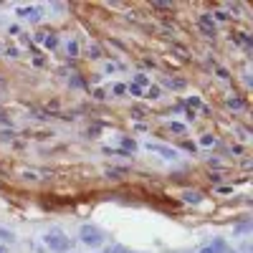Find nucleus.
Masks as SVG:
<instances>
[{"mask_svg": "<svg viewBox=\"0 0 253 253\" xmlns=\"http://www.w3.org/2000/svg\"><path fill=\"white\" fill-rule=\"evenodd\" d=\"M127 92H129L132 96H142V94H144V89H139V86H135V84H129V86H127Z\"/></svg>", "mask_w": 253, "mask_h": 253, "instance_id": "obj_20", "label": "nucleus"}, {"mask_svg": "<svg viewBox=\"0 0 253 253\" xmlns=\"http://www.w3.org/2000/svg\"><path fill=\"white\" fill-rule=\"evenodd\" d=\"M43 246H46L48 251H53V253H69L71 246H73V241L61 228H51V230L43 233Z\"/></svg>", "mask_w": 253, "mask_h": 253, "instance_id": "obj_1", "label": "nucleus"}, {"mask_svg": "<svg viewBox=\"0 0 253 253\" xmlns=\"http://www.w3.org/2000/svg\"><path fill=\"white\" fill-rule=\"evenodd\" d=\"M99 253H104V251H99Z\"/></svg>", "mask_w": 253, "mask_h": 253, "instance_id": "obj_29", "label": "nucleus"}, {"mask_svg": "<svg viewBox=\"0 0 253 253\" xmlns=\"http://www.w3.org/2000/svg\"><path fill=\"white\" fill-rule=\"evenodd\" d=\"M0 253H8V248H5V246H0Z\"/></svg>", "mask_w": 253, "mask_h": 253, "instance_id": "obj_26", "label": "nucleus"}, {"mask_svg": "<svg viewBox=\"0 0 253 253\" xmlns=\"http://www.w3.org/2000/svg\"><path fill=\"white\" fill-rule=\"evenodd\" d=\"M203 200V195L198 190H187V192H183V203H187V205H198Z\"/></svg>", "mask_w": 253, "mask_h": 253, "instance_id": "obj_7", "label": "nucleus"}, {"mask_svg": "<svg viewBox=\"0 0 253 253\" xmlns=\"http://www.w3.org/2000/svg\"><path fill=\"white\" fill-rule=\"evenodd\" d=\"M0 86H3V81H0Z\"/></svg>", "mask_w": 253, "mask_h": 253, "instance_id": "obj_28", "label": "nucleus"}, {"mask_svg": "<svg viewBox=\"0 0 253 253\" xmlns=\"http://www.w3.org/2000/svg\"><path fill=\"white\" fill-rule=\"evenodd\" d=\"M147 84H150V76H147V73H137V76H135V86H147Z\"/></svg>", "mask_w": 253, "mask_h": 253, "instance_id": "obj_15", "label": "nucleus"}, {"mask_svg": "<svg viewBox=\"0 0 253 253\" xmlns=\"http://www.w3.org/2000/svg\"><path fill=\"white\" fill-rule=\"evenodd\" d=\"M66 51H69V56H71V58H76V56H79V43L71 38V41L66 43Z\"/></svg>", "mask_w": 253, "mask_h": 253, "instance_id": "obj_12", "label": "nucleus"}, {"mask_svg": "<svg viewBox=\"0 0 253 253\" xmlns=\"http://www.w3.org/2000/svg\"><path fill=\"white\" fill-rule=\"evenodd\" d=\"M226 104H228L230 109H235V112H241V109H246V101H243L241 96H238V94L228 96V99H226Z\"/></svg>", "mask_w": 253, "mask_h": 253, "instance_id": "obj_8", "label": "nucleus"}, {"mask_svg": "<svg viewBox=\"0 0 253 253\" xmlns=\"http://www.w3.org/2000/svg\"><path fill=\"white\" fill-rule=\"evenodd\" d=\"M38 41H43V46H46V48H58V38H56V33H46V36H41Z\"/></svg>", "mask_w": 253, "mask_h": 253, "instance_id": "obj_9", "label": "nucleus"}, {"mask_svg": "<svg viewBox=\"0 0 253 253\" xmlns=\"http://www.w3.org/2000/svg\"><path fill=\"white\" fill-rule=\"evenodd\" d=\"M144 147H147L150 152L162 155L165 160H180V152H177L175 147H165V144H157V142H144Z\"/></svg>", "mask_w": 253, "mask_h": 253, "instance_id": "obj_3", "label": "nucleus"}, {"mask_svg": "<svg viewBox=\"0 0 253 253\" xmlns=\"http://www.w3.org/2000/svg\"><path fill=\"white\" fill-rule=\"evenodd\" d=\"M18 16L28 23H38L41 21V10L38 8H18Z\"/></svg>", "mask_w": 253, "mask_h": 253, "instance_id": "obj_6", "label": "nucleus"}, {"mask_svg": "<svg viewBox=\"0 0 253 253\" xmlns=\"http://www.w3.org/2000/svg\"><path fill=\"white\" fill-rule=\"evenodd\" d=\"M235 135L241 137V142H248V139H251V137H248V132H246L243 127H235Z\"/></svg>", "mask_w": 253, "mask_h": 253, "instance_id": "obj_24", "label": "nucleus"}, {"mask_svg": "<svg viewBox=\"0 0 253 253\" xmlns=\"http://www.w3.org/2000/svg\"><path fill=\"white\" fill-rule=\"evenodd\" d=\"M185 104H187V109L192 112V109H198V107H200V99H198V96H190Z\"/></svg>", "mask_w": 253, "mask_h": 253, "instance_id": "obj_22", "label": "nucleus"}, {"mask_svg": "<svg viewBox=\"0 0 253 253\" xmlns=\"http://www.w3.org/2000/svg\"><path fill=\"white\" fill-rule=\"evenodd\" d=\"M129 248L127 246H122V243H114L112 248H107V251H104V253H127Z\"/></svg>", "mask_w": 253, "mask_h": 253, "instance_id": "obj_16", "label": "nucleus"}, {"mask_svg": "<svg viewBox=\"0 0 253 253\" xmlns=\"http://www.w3.org/2000/svg\"><path fill=\"white\" fill-rule=\"evenodd\" d=\"M251 228H253V223H251V220H243V223H238V226L233 228V233H235V235H243V233H251Z\"/></svg>", "mask_w": 253, "mask_h": 253, "instance_id": "obj_11", "label": "nucleus"}, {"mask_svg": "<svg viewBox=\"0 0 253 253\" xmlns=\"http://www.w3.org/2000/svg\"><path fill=\"white\" fill-rule=\"evenodd\" d=\"M165 86L175 89V92H183V89L187 86V81H185V79H167V81H165Z\"/></svg>", "mask_w": 253, "mask_h": 253, "instance_id": "obj_10", "label": "nucleus"}, {"mask_svg": "<svg viewBox=\"0 0 253 253\" xmlns=\"http://www.w3.org/2000/svg\"><path fill=\"white\" fill-rule=\"evenodd\" d=\"M124 92H127L124 84H114V86H112V94H114V96H122Z\"/></svg>", "mask_w": 253, "mask_h": 253, "instance_id": "obj_21", "label": "nucleus"}, {"mask_svg": "<svg viewBox=\"0 0 253 253\" xmlns=\"http://www.w3.org/2000/svg\"><path fill=\"white\" fill-rule=\"evenodd\" d=\"M124 66L122 64H107V66H104V71H107V73H114V71H122Z\"/></svg>", "mask_w": 253, "mask_h": 253, "instance_id": "obj_23", "label": "nucleus"}, {"mask_svg": "<svg viewBox=\"0 0 253 253\" xmlns=\"http://www.w3.org/2000/svg\"><path fill=\"white\" fill-rule=\"evenodd\" d=\"M167 127H170V132H175V135H183L185 132V124H180V122H170Z\"/></svg>", "mask_w": 253, "mask_h": 253, "instance_id": "obj_17", "label": "nucleus"}, {"mask_svg": "<svg viewBox=\"0 0 253 253\" xmlns=\"http://www.w3.org/2000/svg\"><path fill=\"white\" fill-rule=\"evenodd\" d=\"M127 253H142V251H127Z\"/></svg>", "mask_w": 253, "mask_h": 253, "instance_id": "obj_27", "label": "nucleus"}, {"mask_svg": "<svg viewBox=\"0 0 253 253\" xmlns=\"http://www.w3.org/2000/svg\"><path fill=\"white\" fill-rule=\"evenodd\" d=\"M215 144H218V139L213 135H203L200 137V147H215Z\"/></svg>", "mask_w": 253, "mask_h": 253, "instance_id": "obj_14", "label": "nucleus"}, {"mask_svg": "<svg viewBox=\"0 0 253 253\" xmlns=\"http://www.w3.org/2000/svg\"><path fill=\"white\" fill-rule=\"evenodd\" d=\"M0 238H3V241L8 243V241H16V233H13V230H5V228H0Z\"/></svg>", "mask_w": 253, "mask_h": 253, "instance_id": "obj_18", "label": "nucleus"}, {"mask_svg": "<svg viewBox=\"0 0 253 253\" xmlns=\"http://www.w3.org/2000/svg\"><path fill=\"white\" fill-rule=\"evenodd\" d=\"M200 253H228V246H226L223 238H213L210 243H205V246L200 248Z\"/></svg>", "mask_w": 253, "mask_h": 253, "instance_id": "obj_5", "label": "nucleus"}, {"mask_svg": "<svg viewBox=\"0 0 253 253\" xmlns=\"http://www.w3.org/2000/svg\"><path fill=\"white\" fill-rule=\"evenodd\" d=\"M122 147H124V152L129 155V152H135V150H137V142H135V139H129V137H124V139H122Z\"/></svg>", "mask_w": 253, "mask_h": 253, "instance_id": "obj_13", "label": "nucleus"}, {"mask_svg": "<svg viewBox=\"0 0 253 253\" xmlns=\"http://www.w3.org/2000/svg\"><path fill=\"white\" fill-rule=\"evenodd\" d=\"M79 241L86 248H99V246H104L107 235H104V230L99 226H94V223H84V226L79 228Z\"/></svg>", "mask_w": 253, "mask_h": 253, "instance_id": "obj_2", "label": "nucleus"}, {"mask_svg": "<svg viewBox=\"0 0 253 253\" xmlns=\"http://www.w3.org/2000/svg\"><path fill=\"white\" fill-rule=\"evenodd\" d=\"M198 28L203 31V36H205V38H215V33H218L213 16H200V18H198Z\"/></svg>", "mask_w": 253, "mask_h": 253, "instance_id": "obj_4", "label": "nucleus"}, {"mask_svg": "<svg viewBox=\"0 0 253 253\" xmlns=\"http://www.w3.org/2000/svg\"><path fill=\"white\" fill-rule=\"evenodd\" d=\"M215 18H218V21H230V16H228V13H223V10L215 13Z\"/></svg>", "mask_w": 253, "mask_h": 253, "instance_id": "obj_25", "label": "nucleus"}, {"mask_svg": "<svg viewBox=\"0 0 253 253\" xmlns=\"http://www.w3.org/2000/svg\"><path fill=\"white\" fill-rule=\"evenodd\" d=\"M160 94H162L160 86H150V89H147V96H150V99H160Z\"/></svg>", "mask_w": 253, "mask_h": 253, "instance_id": "obj_19", "label": "nucleus"}]
</instances>
